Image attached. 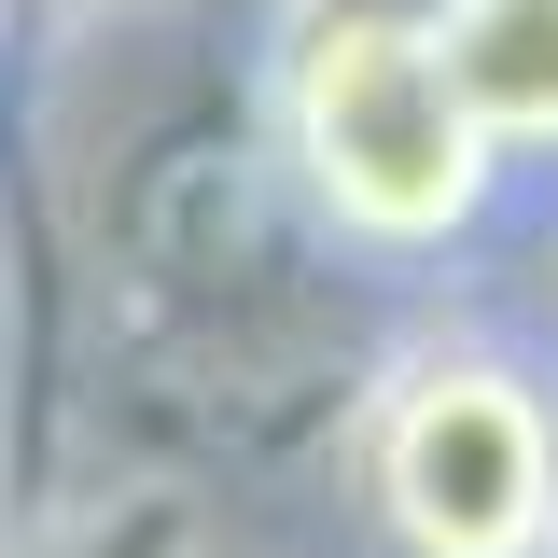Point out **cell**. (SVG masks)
<instances>
[{
	"instance_id": "obj_1",
	"label": "cell",
	"mask_w": 558,
	"mask_h": 558,
	"mask_svg": "<svg viewBox=\"0 0 558 558\" xmlns=\"http://www.w3.org/2000/svg\"><path fill=\"white\" fill-rule=\"evenodd\" d=\"M279 140L307 209L363 252H447L502 182V140L475 126L433 0H322L279 70Z\"/></svg>"
},
{
	"instance_id": "obj_2",
	"label": "cell",
	"mask_w": 558,
	"mask_h": 558,
	"mask_svg": "<svg viewBox=\"0 0 558 558\" xmlns=\"http://www.w3.org/2000/svg\"><path fill=\"white\" fill-rule=\"evenodd\" d=\"M363 502L405 558H545L558 405L502 349H418L363 405Z\"/></svg>"
},
{
	"instance_id": "obj_3",
	"label": "cell",
	"mask_w": 558,
	"mask_h": 558,
	"mask_svg": "<svg viewBox=\"0 0 558 558\" xmlns=\"http://www.w3.org/2000/svg\"><path fill=\"white\" fill-rule=\"evenodd\" d=\"M447 70L502 154H558V0H433Z\"/></svg>"
},
{
	"instance_id": "obj_4",
	"label": "cell",
	"mask_w": 558,
	"mask_h": 558,
	"mask_svg": "<svg viewBox=\"0 0 558 558\" xmlns=\"http://www.w3.org/2000/svg\"><path fill=\"white\" fill-rule=\"evenodd\" d=\"M545 558H558V531H545Z\"/></svg>"
}]
</instances>
